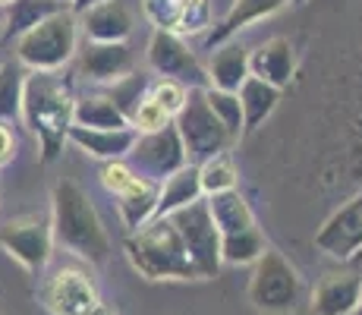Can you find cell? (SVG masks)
<instances>
[{"label": "cell", "instance_id": "17", "mask_svg": "<svg viewBox=\"0 0 362 315\" xmlns=\"http://www.w3.org/2000/svg\"><path fill=\"white\" fill-rule=\"evenodd\" d=\"M287 6L290 0H230V10L221 16V23H211V29H208V51L224 45V41H233L236 32L249 29L259 19H271Z\"/></svg>", "mask_w": 362, "mask_h": 315}, {"label": "cell", "instance_id": "28", "mask_svg": "<svg viewBox=\"0 0 362 315\" xmlns=\"http://www.w3.org/2000/svg\"><path fill=\"white\" fill-rule=\"evenodd\" d=\"M264 249H268V243H264V234L259 227L233 236H221V262L227 265H255Z\"/></svg>", "mask_w": 362, "mask_h": 315}, {"label": "cell", "instance_id": "20", "mask_svg": "<svg viewBox=\"0 0 362 315\" xmlns=\"http://www.w3.org/2000/svg\"><path fill=\"white\" fill-rule=\"evenodd\" d=\"M66 139L73 145H79L86 155L101 158V161H127V155L136 145L139 132L132 126L123 130H86V126H69Z\"/></svg>", "mask_w": 362, "mask_h": 315}, {"label": "cell", "instance_id": "10", "mask_svg": "<svg viewBox=\"0 0 362 315\" xmlns=\"http://www.w3.org/2000/svg\"><path fill=\"white\" fill-rule=\"evenodd\" d=\"M38 299L51 315H86L98 303V287L82 268H57L41 281Z\"/></svg>", "mask_w": 362, "mask_h": 315}, {"label": "cell", "instance_id": "32", "mask_svg": "<svg viewBox=\"0 0 362 315\" xmlns=\"http://www.w3.org/2000/svg\"><path fill=\"white\" fill-rule=\"evenodd\" d=\"M186 95H189V88L180 86V82H173V79H158V82H151L148 86V98L164 110L167 117H170V120L180 114V108L186 104Z\"/></svg>", "mask_w": 362, "mask_h": 315}, {"label": "cell", "instance_id": "14", "mask_svg": "<svg viewBox=\"0 0 362 315\" xmlns=\"http://www.w3.org/2000/svg\"><path fill=\"white\" fill-rule=\"evenodd\" d=\"M136 57H132L129 45H98V41H86L79 51V76L98 86H114L123 76L132 73Z\"/></svg>", "mask_w": 362, "mask_h": 315}, {"label": "cell", "instance_id": "24", "mask_svg": "<svg viewBox=\"0 0 362 315\" xmlns=\"http://www.w3.org/2000/svg\"><path fill=\"white\" fill-rule=\"evenodd\" d=\"M199 199H205L202 195V183H199V167L186 164L183 171H177L173 177H167L161 183V193H158V218H167V214L180 212V208L192 205Z\"/></svg>", "mask_w": 362, "mask_h": 315}, {"label": "cell", "instance_id": "41", "mask_svg": "<svg viewBox=\"0 0 362 315\" xmlns=\"http://www.w3.org/2000/svg\"><path fill=\"white\" fill-rule=\"evenodd\" d=\"M57 4H64V6H69V4H73V0H57Z\"/></svg>", "mask_w": 362, "mask_h": 315}, {"label": "cell", "instance_id": "22", "mask_svg": "<svg viewBox=\"0 0 362 315\" xmlns=\"http://www.w3.org/2000/svg\"><path fill=\"white\" fill-rule=\"evenodd\" d=\"M158 193H161V186L139 177L127 193L117 195V212H120L123 227L129 234H136L139 227H145L148 221L158 218Z\"/></svg>", "mask_w": 362, "mask_h": 315}, {"label": "cell", "instance_id": "2", "mask_svg": "<svg viewBox=\"0 0 362 315\" xmlns=\"http://www.w3.org/2000/svg\"><path fill=\"white\" fill-rule=\"evenodd\" d=\"M73 110H76V98L69 82H64V76L57 73L25 76L23 117L19 120L38 136L41 158L45 161H57V155L64 151L66 132L73 126Z\"/></svg>", "mask_w": 362, "mask_h": 315}, {"label": "cell", "instance_id": "19", "mask_svg": "<svg viewBox=\"0 0 362 315\" xmlns=\"http://www.w3.org/2000/svg\"><path fill=\"white\" fill-rule=\"evenodd\" d=\"M208 86L221 88V92H240V86L249 79V47L240 41H224V45L211 47V60L205 67Z\"/></svg>", "mask_w": 362, "mask_h": 315}, {"label": "cell", "instance_id": "25", "mask_svg": "<svg viewBox=\"0 0 362 315\" xmlns=\"http://www.w3.org/2000/svg\"><path fill=\"white\" fill-rule=\"evenodd\" d=\"M73 126H86V130H123L129 123L123 120V114L107 98V92H88V95L76 98Z\"/></svg>", "mask_w": 362, "mask_h": 315}, {"label": "cell", "instance_id": "23", "mask_svg": "<svg viewBox=\"0 0 362 315\" xmlns=\"http://www.w3.org/2000/svg\"><path fill=\"white\" fill-rule=\"evenodd\" d=\"M236 98H240V108H243V130L252 132L274 114L277 101H281V88H274V86H268V82L249 76V79L240 86Z\"/></svg>", "mask_w": 362, "mask_h": 315}, {"label": "cell", "instance_id": "18", "mask_svg": "<svg viewBox=\"0 0 362 315\" xmlns=\"http://www.w3.org/2000/svg\"><path fill=\"white\" fill-rule=\"evenodd\" d=\"M249 73L274 88L287 86L296 73V51L290 45V38L277 35V38L262 41L255 51H249Z\"/></svg>", "mask_w": 362, "mask_h": 315}, {"label": "cell", "instance_id": "8", "mask_svg": "<svg viewBox=\"0 0 362 315\" xmlns=\"http://www.w3.org/2000/svg\"><path fill=\"white\" fill-rule=\"evenodd\" d=\"M127 164L132 167V173L148 183L161 186L167 177H173L177 171H183L189 161H186V149L180 142L177 126H164L158 132H145L136 139L132 151L127 155Z\"/></svg>", "mask_w": 362, "mask_h": 315}, {"label": "cell", "instance_id": "4", "mask_svg": "<svg viewBox=\"0 0 362 315\" xmlns=\"http://www.w3.org/2000/svg\"><path fill=\"white\" fill-rule=\"evenodd\" d=\"M79 47V16L60 10L16 38V63L29 73H60Z\"/></svg>", "mask_w": 362, "mask_h": 315}, {"label": "cell", "instance_id": "6", "mask_svg": "<svg viewBox=\"0 0 362 315\" xmlns=\"http://www.w3.org/2000/svg\"><path fill=\"white\" fill-rule=\"evenodd\" d=\"M173 126L180 132V142L186 149V161L189 164H205L208 158L224 155L233 145V139L227 136V130L221 126V120L211 114L205 101V88H189L186 104L180 108V114L173 117Z\"/></svg>", "mask_w": 362, "mask_h": 315}, {"label": "cell", "instance_id": "39", "mask_svg": "<svg viewBox=\"0 0 362 315\" xmlns=\"http://www.w3.org/2000/svg\"><path fill=\"white\" fill-rule=\"evenodd\" d=\"M0 41H4V13H0Z\"/></svg>", "mask_w": 362, "mask_h": 315}, {"label": "cell", "instance_id": "3", "mask_svg": "<svg viewBox=\"0 0 362 315\" xmlns=\"http://www.w3.org/2000/svg\"><path fill=\"white\" fill-rule=\"evenodd\" d=\"M132 268L148 281H199L170 218H155L127 240Z\"/></svg>", "mask_w": 362, "mask_h": 315}, {"label": "cell", "instance_id": "15", "mask_svg": "<svg viewBox=\"0 0 362 315\" xmlns=\"http://www.w3.org/2000/svg\"><path fill=\"white\" fill-rule=\"evenodd\" d=\"M132 25L136 19L127 0H104L92 10L79 13V29L86 32L88 41H98V45H127Z\"/></svg>", "mask_w": 362, "mask_h": 315}, {"label": "cell", "instance_id": "27", "mask_svg": "<svg viewBox=\"0 0 362 315\" xmlns=\"http://www.w3.org/2000/svg\"><path fill=\"white\" fill-rule=\"evenodd\" d=\"M25 69L16 60L0 63V126H10L23 117V88H25Z\"/></svg>", "mask_w": 362, "mask_h": 315}, {"label": "cell", "instance_id": "36", "mask_svg": "<svg viewBox=\"0 0 362 315\" xmlns=\"http://www.w3.org/2000/svg\"><path fill=\"white\" fill-rule=\"evenodd\" d=\"M98 4H104V0H73L69 4V10L79 16V13H86V10H92V6H98Z\"/></svg>", "mask_w": 362, "mask_h": 315}, {"label": "cell", "instance_id": "5", "mask_svg": "<svg viewBox=\"0 0 362 315\" xmlns=\"http://www.w3.org/2000/svg\"><path fill=\"white\" fill-rule=\"evenodd\" d=\"M303 299V277L277 249H264L249 277V303L264 315H290Z\"/></svg>", "mask_w": 362, "mask_h": 315}, {"label": "cell", "instance_id": "7", "mask_svg": "<svg viewBox=\"0 0 362 315\" xmlns=\"http://www.w3.org/2000/svg\"><path fill=\"white\" fill-rule=\"evenodd\" d=\"M173 224V230H177L180 243H183L186 256H189V265L192 271H196L199 281H205V277H214L221 271V234L218 227H214L211 214H208V205L205 199L192 202V205L180 208V212L167 214Z\"/></svg>", "mask_w": 362, "mask_h": 315}, {"label": "cell", "instance_id": "33", "mask_svg": "<svg viewBox=\"0 0 362 315\" xmlns=\"http://www.w3.org/2000/svg\"><path fill=\"white\" fill-rule=\"evenodd\" d=\"M173 120L164 114L161 108H158L155 101H151L148 95H145V101L136 108V114H132V120L129 126L139 132V136H145V132H158V130H164V126H170Z\"/></svg>", "mask_w": 362, "mask_h": 315}, {"label": "cell", "instance_id": "37", "mask_svg": "<svg viewBox=\"0 0 362 315\" xmlns=\"http://www.w3.org/2000/svg\"><path fill=\"white\" fill-rule=\"evenodd\" d=\"M86 315H117V309L110 303H104V299H98V303L92 306V309H88Z\"/></svg>", "mask_w": 362, "mask_h": 315}, {"label": "cell", "instance_id": "30", "mask_svg": "<svg viewBox=\"0 0 362 315\" xmlns=\"http://www.w3.org/2000/svg\"><path fill=\"white\" fill-rule=\"evenodd\" d=\"M148 86H151V79L148 76H142V73H136L132 69L129 76H123L120 82H114V86L107 88V98L117 104V110L123 114V120H132V114H136V108L145 101V95H148Z\"/></svg>", "mask_w": 362, "mask_h": 315}, {"label": "cell", "instance_id": "11", "mask_svg": "<svg viewBox=\"0 0 362 315\" xmlns=\"http://www.w3.org/2000/svg\"><path fill=\"white\" fill-rule=\"evenodd\" d=\"M0 246H4V252L10 258H16L25 271H41L51 262V252H54L51 218L32 214V218L6 224L0 230Z\"/></svg>", "mask_w": 362, "mask_h": 315}, {"label": "cell", "instance_id": "21", "mask_svg": "<svg viewBox=\"0 0 362 315\" xmlns=\"http://www.w3.org/2000/svg\"><path fill=\"white\" fill-rule=\"evenodd\" d=\"M205 205H208V214H211V221H214V227H218L221 236H233V234H243V230L259 227L252 208H249V202L243 199L240 189L205 195Z\"/></svg>", "mask_w": 362, "mask_h": 315}, {"label": "cell", "instance_id": "1", "mask_svg": "<svg viewBox=\"0 0 362 315\" xmlns=\"http://www.w3.org/2000/svg\"><path fill=\"white\" fill-rule=\"evenodd\" d=\"M51 234L54 246L73 252L82 262L101 265L110 258V236L95 212L92 199L73 180H60L51 199Z\"/></svg>", "mask_w": 362, "mask_h": 315}, {"label": "cell", "instance_id": "31", "mask_svg": "<svg viewBox=\"0 0 362 315\" xmlns=\"http://www.w3.org/2000/svg\"><path fill=\"white\" fill-rule=\"evenodd\" d=\"M205 101L208 108H211V114L221 120V126L227 130V136L240 139L243 132V108H240V98H236V92H221V88H205Z\"/></svg>", "mask_w": 362, "mask_h": 315}, {"label": "cell", "instance_id": "16", "mask_svg": "<svg viewBox=\"0 0 362 315\" xmlns=\"http://www.w3.org/2000/svg\"><path fill=\"white\" fill-rule=\"evenodd\" d=\"M362 299L359 271H331L312 293V315H350Z\"/></svg>", "mask_w": 362, "mask_h": 315}, {"label": "cell", "instance_id": "13", "mask_svg": "<svg viewBox=\"0 0 362 315\" xmlns=\"http://www.w3.org/2000/svg\"><path fill=\"white\" fill-rule=\"evenodd\" d=\"M315 246L325 256L346 262L362 249V193H356L353 199H346L328 221L318 227L315 234Z\"/></svg>", "mask_w": 362, "mask_h": 315}, {"label": "cell", "instance_id": "42", "mask_svg": "<svg viewBox=\"0 0 362 315\" xmlns=\"http://www.w3.org/2000/svg\"><path fill=\"white\" fill-rule=\"evenodd\" d=\"M290 4H296V6H299V4H305V0H290Z\"/></svg>", "mask_w": 362, "mask_h": 315}, {"label": "cell", "instance_id": "38", "mask_svg": "<svg viewBox=\"0 0 362 315\" xmlns=\"http://www.w3.org/2000/svg\"><path fill=\"white\" fill-rule=\"evenodd\" d=\"M13 4H16V0H0V13H4V10H10Z\"/></svg>", "mask_w": 362, "mask_h": 315}, {"label": "cell", "instance_id": "35", "mask_svg": "<svg viewBox=\"0 0 362 315\" xmlns=\"http://www.w3.org/2000/svg\"><path fill=\"white\" fill-rule=\"evenodd\" d=\"M13 158H16V136L10 126H0V171L13 164Z\"/></svg>", "mask_w": 362, "mask_h": 315}, {"label": "cell", "instance_id": "26", "mask_svg": "<svg viewBox=\"0 0 362 315\" xmlns=\"http://www.w3.org/2000/svg\"><path fill=\"white\" fill-rule=\"evenodd\" d=\"M60 10H66V6L57 0H16L10 10H4V38H13V35L19 38Z\"/></svg>", "mask_w": 362, "mask_h": 315}, {"label": "cell", "instance_id": "9", "mask_svg": "<svg viewBox=\"0 0 362 315\" xmlns=\"http://www.w3.org/2000/svg\"><path fill=\"white\" fill-rule=\"evenodd\" d=\"M145 57H148L151 73H158V79H173L186 88H205L208 86L205 67H202L199 57L189 51V45H186L183 38H177V35L151 32Z\"/></svg>", "mask_w": 362, "mask_h": 315}, {"label": "cell", "instance_id": "29", "mask_svg": "<svg viewBox=\"0 0 362 315\" xmlns=\"http://www.w3.org/2000/svg\"><path fill=\"white\" fill-rule=\"evenodd\" d=\"M199 183L202 195H218V193H230L240 186V171H236L233 158L227 155H214L205 164H199Z\"/></svg>", "mask_w": 362, "mask_h": 315}, {"label": "cell", "instance_id": "40", "mask_svg": "<svg viewBox=\"0 0 362 315\" xmlns=\"http://www.w3.org/2000/svg\"><path fill=\"white\" fill-rule=\"evenodd\" d=\"M350 315H362V299H359V306H356V309H353Z\"/></svg>", "mask_w": 362, "mask_h": 315}, {"label": "cell", "instance_id": "12", "mask_svg": "<svg viewBox=\"0 0 362 315\" xmlns=\"http://www.w3.org/2000/svg\"><path fill=\"white\" fill-rule=\"evenodd\" d=\"M142 13L155 32L186 38L211 29V0H142Z\"/></svg>", "mask_w": 362, "mask_h": 315}, {"label": "cell", "instance_id": "34", "mask_svg": "<svg viewBox=\"0 0 362 315\" xmlns=\"http://www.w3.org/2000/svg\"><path fill=\"white\" fill-rule=\"evenodd\" d=\"M98 177H101V186L107 189L110 195H123L139 180L127 161H104V167H101Z\"/></svg>", "mask_w": 362, "mask_h": 315}]
</instances>
